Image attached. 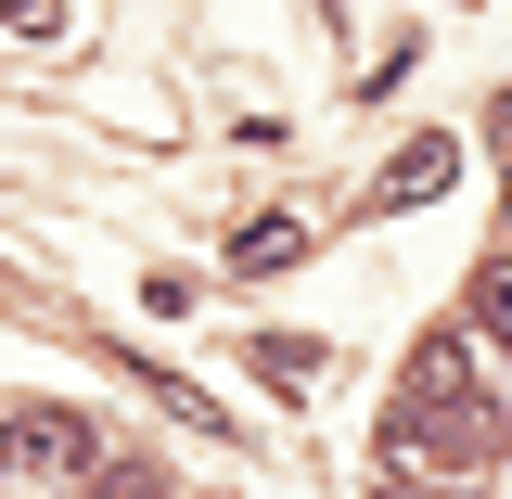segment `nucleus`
<instances>
[{"mask_svg":"<svg viewBox=\"0 0 512 499\" xmlns=\"http://www.w3.org/2000/svg\"><path fill=\"white\" fill-rule=\"evenodd\" d=\"M103 474V436L77 410H13L0 423V499H77Z\"/></svg>","mask_w":512,"mask_h":499,"instance_id":"f257e3e1","label":"nucleus"},{"mask_svg":"<svg viewBox=\"0 0 512 499\" xmlns=\"http://www.w3.org/2000/svg\"><path fill=\"white\" fill-rule=\"evenodd\" d=\"M448 167H461V154H448L436 128H423V141H410V154L384 167V205H423V192H448Z\"/></svg>","mask_w":512,"mask_h":499,"instance_id":"f03ea898","label":"nucleus"},{"mask_svg":"<svg viewBox=\"0 0 512 499\" xmlns=\"http://www.w3.org/2000/svg\"><path fill=\"white\" fill-rule=\"evenodd\" d=\"M474 333H512V256L474 269Z\"/></svg>","mask_w":512,"mask_h":499,"instance_id":"7ed1b4c3","label":"nucleus"},{"mask_svg":"<svg viewBox=\"0 0 512 499\" xmlns=\"http://www.w3.org/2000/svg\"><path fill=\"white\" fill-rule=\"evenodd\" d=\"M231 256H244V269H282V256H295V218H256V231H244Z\"/></svg>","mask_w":512,"mask_h":499,"instance_id":"20e7f679","label":"nucleus"},{"mask_svg":"<svg viewBox=\"0 0 512 499\" xmlns=\"http://www.w3.org/2000/svg\"><path fill=\"white\" fill-rule=\"evenodd\" d=\"M0 26H39V0H0Z\"/></svg>","mask_w":512,"mask_h":499,"instance_id":"39448f33","label":"nucleus"}]
</instances>
